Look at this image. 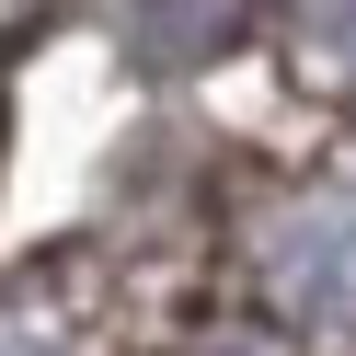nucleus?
I'll return each mask as SVG.
<instances>
[{"label":"nucleus","mask_w":356,"mask_h":356,"mask_svg":"<svg viewBox=\"0 0 356 356\" xmlns=\"http://www.w3.org/2000/svg\"><path fill=\"white\" fill-rule=\"evenodd\" d=\"M0 356H70L58 333H35V322H0Z\"/></svg>","instance_id":"obj_3"},{"label":"nucleus","mask_w":356,"mask_h":356,"mask_svg":"<svg viewBox=\"0 0 356 356\" xmlns=\"http://www.w3.org/2000/svg\"><path fill=\"white\" fill-rule=\"evenodd\" d=\"M253 276L299 333H356V172L299 184L264 207L253 230Z\"/></svg>","instance_id":"obj_1"},{"label":"nucleus","mask_w":356,"mask_h":356,"mask_svg":"<svg viewBox=\"0 0 356 356\" xmlns=\"http://www.w3.org/2000/svg\"><path fill=\"white\" fill-rule=\"evenodd\" d=\"M195 356H287V345H264V333H230V345H195Z\"/></svg>","instance_id":"obj_4"},{"label":"nucleus","mask_w":356,"mask_h":356,"mask_svg":"<svg viewBox=\"0 0 356 356\" xmlns=\"http://www.w3.org/2000/svg\"><path fill=\"white\" fill-rule=\"evenodd\" d=\"M299 35L333 58V70H356V0H299Z\"/></svg>","instance_id":"obj_2"}]
</instances>
